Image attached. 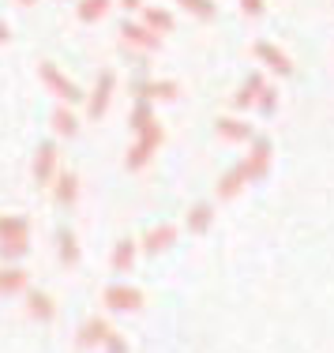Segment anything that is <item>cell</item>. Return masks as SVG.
Here are the masks:
<instances>
[{
    "mask_svg": "<svg viewBox=\"0 0 334 353\" xmlns=\"http://www.w3.org/2000/svg\"><path fill=\"white\" fill-rule=\"evenodd\" d=\"M173 241H177V225L173 222H158V225H150V230L143 233V248L154 256V252H162V248H169Z\"/></svg>",
    "mask_w": 334,
    "mask_h": 353,
    "instance_id": "obj_11",
    "label": "cell"
},
{
    "mask_svg": "<svg viewBox=\"0 0 334 353\" xmlns=\"http://www.w3.org/2000/svg\"><path fill=\"white\" fill-rule=\"evenodd\" d=\"M113 334V327L105 323L102 316H90L87 323L79 327V334H75V342H79V350H94V346H105Z\"/></svg>",
    "mask_w": 334,
    "mask_h": 353,
    "instance_id": "obj_7",
    "label": "cell"
},
{
    "mask_svg": "<svg viewBox=\"0 0 334 353\" xmlns=\"http://www.w3.org/2000/svg\"><path fill=\"white\" fill-rule=\"evenodd\" d=\"M53 132H56V136H75V132H79V124H75L72 109H64V105L53 109Z\"/></svg>",
    "mask_w": 334,
    "mask_h": 353,
    "instance_id": "obj_23",
    "label": "cell"
},
{
    "mask_svg": "<svg viewBox=\"0 0 334 353\" xmlns=\"http://www.w3.org/2000/svg\"><path fill=\"white\" fill-rule=\"evenodd\" d=\"M56 259H61L64 267L79 263V245H75V233L68 230V225H61V230H56Z\"/></svg>",
    "mask_w": 334,
    "mask_h": 353,
    "instance_id": "obj_17",
    "label": "cell"
},
{
    "mask_svg": "<svg viewBox=\"0 0 334 353\" xmlns=\"http://www.w3.org/2000/svg\"><path fill=\"white\" fill-rule=\"evenodd\" d=\"M143 27H150L154 34H169L173 30V15L165 8H143Z\"/></svg>",
    "mask_w": 334,
    "mask_h": 353,
    "instance_id": "obj_19",
    "label": "cell"
},
{
    "mask_svg": "<svg viewBox=\"0 0 334 353\" xmlns=\"http://www.w3.org/2000/svg\"><path fill=\"white\" fill-rule=\"evenodd\" d=\"M132 90H136V98H143V102H173V98L180 94V83L177 79H139Z\"/></svg>",
    "mask_w": 334,
    "mask_h": 353,
    "instance_id": "obj_5",
    "label": "cell"
},
{
    "mask_svg": "<svg viewBox=\"0 0 334 353\" xmlns=\"http://www.w3.org/2000/svg\"><path fill=\"white\" fill-rule=\"evenodd\" d=\"M162 139H165L162 124H158V121H150L147 128L139 132V139L128 147V158H124V165H128V170H143V165L150 162V154H154V150L162 147Z\"/></svg>",
    "mask_w": 334,
    "mask_h": 353,
    "instance_id": "obj_1",
    "label": "cell"
},
{
    "mask_svg": "<svg viewBox=\"0 0 334 353\" xmlns=\"http://www.w3.org/2000/svg\"><path fill=\"white\" fill-rule=\"evenodd\" d=\"M121 4H124V8H132V12H136V8H143L139 0H121Z\"/></svg>",
    "mask_w": 334,
    "mask_h": 353,
    "instance_id": "obj_32",
    "label": "cell"
},
{
    "mask_svg": "<svg viewBox=\"0 0 334 353\" xmlns=\"http://www.w3.org/2000/svg\"><path fill=\"white\" fill-rule=\"evenodd\" d=\"M121 49H136V53H158L162 38L143 23H121Z\"/></svg>",
    "mask_w": 334,
    "mask_h": 353,
    "instance_id": "obj_4",
    "label": "cell"
},
{
    "mask_svg": "<svg viewBox=\"0 0 334 353\" xmlns=\"http://www.w3.org/2000/svg\"><path fill=\"white\" fill-rule=\"evenodd\" d=\"M8 241H30V222L23 214H0V245Z\"/></svg>",
    "mask_w": 334,
    "mask_h": 353,
    "instance_id": "obj_12",
    "label": "cell"
},
{
    "mask_svg": "<svg viewBox=\"0 0 334 353\" xmlns=\"http://www.w3.org/2000/svg\"><path fill=\"white\" fill-rule=\"evenodd\" d=\"M252 53L260 57V61L267 64V68H274V72H278V75H289V72H293V61H289V57L282 53L278 46H271L267 38H255V41H252Z\"/></svg>",
    "mask_w": 334,
    "mask_h": 353,
    "instance_id": "obj_9",
    "label": "cell"
},
{
    "mask_svg": "<svg viewBox=\"0 0 334 353\" xmlns=\"http://www.w3.org/2000/svg\"><path fill=\"white\" fill-rule=\"evenodd\" d=\"M53 170H56V143L45 139V143L38 147V154H34V165H30V173H34L38 184H49V181H53Z\"/></svg>",
    "mask_w": 334,
    "mask_h": 353,
    "instance_id": "obj_10",
    "label": "cell"
},
{
    "mask_svg": "<svg viewBox=\"0 0 334 353\" xmlns=\"http://www.w3.org/2000/svg\"><path fill=\"white\" fill-rule=\"evenodd\" d=\"M38 72H41V83H45V87L53 90L56 98H64V105L83 102V90L75 87V83H72L64 72H56V64H53V61H41V64H38Z\"/></svg>",
    "mask_w": 334,
    "mask_h": 353,
    "instance_id": "obj_2",
    "label": "cell"
},
{
    "mask_svg": "<svg viewBox=\"0 0 334 353\" xmlns=\"http://www.w3.org/2000/svg\"><path fill=\"white\" fill-rule=\"evenodd\" d=\"M75 196H79V181H75V173L72 170H61V173H56V184H53V199L61 207H72Z\"/></svg>",
    "mask_w": 334,
    "mask_h": 353,
    "instance_id": "obj_14",
    "label": "cell"
},
{
    "mask_svg": "<svg viewBox=\"0 0 334 353\" xmlns=\"http://www.w3.org/2000/svg\"><path fill=\"white\" fill-rule=\"evenodd\" d=\"M27 248H30V241H8V245H0V259H19V256H27Z\"/></svg>",
    "mask_w": 334,
    "mask_h": 353,
    "instance_id": "obj_28",
    "label": "cell"
},
{
    "mask_svg": "<svg viewBox=\"0 0 334 353\" xmlns=\"http://www.w3.org/2000/svg\"><path fill=\"white\" fill-rule=\"evenodd\" d=\"M27 312L41 319V323H49V319L56 316V305H53V297L49 293H41V290H27Z\"/></svg>",
    "mask_w": 334,
    "mask_h": 353,
    "instance_id": "obj_16",
    "label": "cell"
},
{
    "mask_svg": "<svg viewBox=\"0 0 334 353\" xmlns=\"http://www.w3.org/2000/svg\"><path fill=\"white\" fill-rule=\"evenodd\" d=\"M263 87H267L263 75H260V72H252V75L244 79V87H240L237 94H233V109H248V105H255V102H260V90H263Z\"/></svg>",
    "mask_w": 334,
    "mask_h": 353,
    "instance_id": "obj_15",
    "label": "cell"
},
{
    "mask_svg": "<svg viewBox=\"0 0 334 353\" xmlns=\"http://www.w3.org/2000/svg\"><path fill=\"white\" fill-rule=\"evenodd\" d=\"M271 139L267 136H255L252 139V150H248L244 158V170H248V181H260V176L267 173V165H271Z\"/></svg>",
    "mask_w": 334,
    "mask_h": 353,
    "instance_id": "obj_8",
    "label": "cell"
},
{
    "mask_svg": "<svg viewBox=\"0 0 334 353\" xmlns=\"http://www.w3.org/2000/svg\"><path fill=\"white\" fill-rule=\"evenodd\" d=\"M255 105H260L263 117H271L274 109H278V90H274V87H263V90H260V102H255Z\"/></svg>",
    "mask_w": 334,
    "mask_h": 353,
    "instance_id": "obj_27",
    "label": "cell"
},
{
    "mask_svg": "<svg viewBox=\"0 0 334 353\" xmlns=\"http://www.w3.org/2000/svg\"><path fill=\"white\" fill-rule=\"evenodd\" d=\"M177 4H185L191 15H199V19H214V12H218L214 0H177Z\"/></svg>",
    "mask_w": 334,
    "mask_h": 353,
    "instance_id": "obj_26",
    "label": "cell"
},
{
    "mask_svg": "<svg viewBox=\"0 0 334 353\" xmlns=\"http://www.w3.org/2000/svg\"><path fill=\"white\" fill-rule=\"evenodd\" d=\"M150 121H158V117H154V109H150V102H143V98H139L136 109H132V128H136V132H143Z\"/></svg>",
    "mask_w": 334,
    "mask_h": 353,
    "instance_id": "obj_25",
    "label": "cell"
},
{
    "mask_svg": "<svg viewBox=\"0 0 334 353\" xmlns=\"http://www.w3.org/2000/svg\"><path fill=\"white\" fill-rule=\"evenodd\" d=\"M113 87H116V75H113V68H102V75H98V87H94V94L87 98V117H90V121H94V117H102L105 109H109Z\"/></svg>",
    "mask_w": 334,
    "mask_h": 353,
    "instance_id": "obj_6",
    "label": "cell"
},
{
    "mask_svg": "<svg viewBox=\"0 0 334 353\" xmlns=\"http://www.w3.org/2000/svg\"><path fill=\"white\" fill-rule=\"evenodd\" d=\"M240 12L255 19V15H263V0H240Z\"/></svg>",
    "mask_w": 334,
    "mask_h": 353,
    "instance_id": "obj_30",
    "label": "cell"
},
{
    "mask_svg": "<svg viewBox=\"0 0 334 353\" xmlns=\"http://www.w3.org/2000/svg\"><path fill=\"white\" fill-rule=\"evenodd\" d=\"M23 290H27V271L0 267V293H23Z\"/></svg>",
    "mask_w": 334,
    "mask_h": 353,
    "instance_id": "obj_21",
    "label": "cell"
},
{
    "mask_svg": "<svg viewBox=\"0 0 334 353\" xmlns=\"http://www.w3.org/2000/svg\"><path fill=\"white\" fill-rule=\"evenodd\" d=\"M214 132H218L222 139H229V143H244V139H252V124L237 121V117H214Z\"/></svg>",
    "mask_w": 334,
    "mask_h": 353,
    "instance_id": "obj_13",
    "label": "cell"
},
{
    "mask_svg": "<svg viewBox=\"0 0 334 353\" xmlns=\"http://www.w3.org/2000/svg\"><path fill=\"white\" fill-rule=\"evenodd\" d=\"M109 263H113V271H116V274L128 271V267L136 263V241H128V237L116 241V248H113V259H109Z\"/></svg>",
    "mask_w": 334,
    "mask_h": 353,
    "instance_id": "obj_20",
    "label": "cell"
},
{
    "mask_svg": "<svg viewBox=\"0 0 334 353\" xmlns=\"http://www.w3.org/2000/svg\"><path fill=\"white\" fill-rule=\"evenodd\" d=\"M211 218H214V207H211V203H196V207L188 211V222H185V225H188L191 233H207Z\"/></svg>",
    "mask_w": 334,
    "mask_h": 353,
    "instance_id": "obj_22",
    "label": "cell"
},
{
    "mask_svg": "<svg viewBox=\"0 0 334 353\" xmlns=\"http://www.w3.org/2000/svg\"><path fill=\"white\" fill-rule=\"evenodd\" d=\"M105 353H128V342H124L121 334L113 331V334H109V342H105Z\"/></svg>",
    "mask_w": 334,
    "mask_h": 353,
    "instance_id": "obj_29",
    "label": "cell"
},
{
    "mask_svg": "<svg viewBox=\"0 0 334 353\" xmlns=\"http://www.w3.org/2000/svg\"><path fill=\"white\" fill-rule=\"evenodd\" d=\"M19 4H38V0H19Z\"/></svg>",
    "mask_w": 334,
    "mask_h": 353,
    "instance_id": "obj_33",
    "label": "cell"
},
{
    "mask_svg": "<svg viewBox=\"0 0 334 353\" xmlns=\"http://www.w3.org/2000/svg\"><path fill=\"white\" fill-rule=\"evenodd\" d=\"M8 38H12V30H8V23L0 19V41H8Z\"/></svg>",
    "mask_w": 334,
    "mask_h": 353,
    "instance_id": "obj_31",
    "label": "cell"
},
{
    "mask_svg": "<svg viewBox=\"0 0 334 353\" xmlns=\"http://www.w3.org/2000/svg\"><path fill=\"white\" fill-rule=\"evenodd\" d=\"M102 301H105L109 312H139V308H143V290L124 285V282H113V285H105Z\"/></svg>",
    "mask_w": 334,
    "mask_h": 353,
    "instance_id": "obj_3",
    "label": "cell"
},
{
    "mask_svg": "<svg viewBox=\"0 0 334 353\" xmlns=\"http://www.w3.org/2000/svg\"><path fill=\"white\" fill-rule=\"evenodd\" d=\"M244 181H248V170H244V162H237L229 173L222 176V184H218V196H222V199H233V196L240 192V184H244Z\"/></svg>",
    "mask_w": 334,
    "mask_h": 353,
    "instance_id": "obj_18",
    "label": "cell"
},
{
    "mask_svg": "<svg viewBox=\"0 0 334 353\" xmlns=\"http://www.w3.org/2000/svg\"><path fill=\"white\" fill-rule=\"evenodd\" d=\"M109 12V0H79V19L83 23H94Z\"/></svg>",
    "mask_w": 334,
    "mask_h": 353,
    "instance_id": "obj_24",
    "label": "cell"
}]
</instances>
